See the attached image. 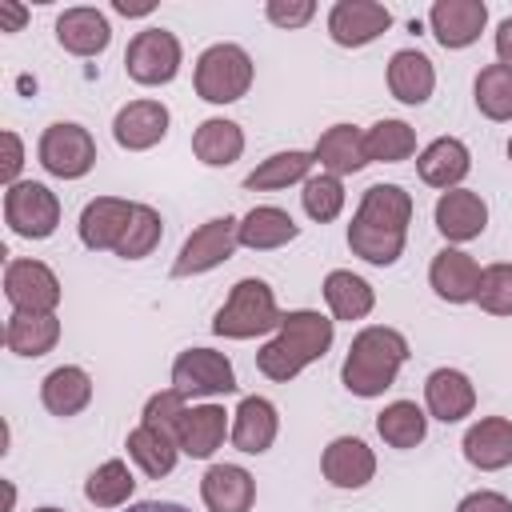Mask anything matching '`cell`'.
I'll use <instances>...</instances> for the list:
<instances>
[{
  "mask_svg": "<svg viewBox=\"0 0 512 512\" xmlns=\"http://www.w3.org/2000/svg\"><path fill=\"white\" fill-rule=\"evenodd\" d=\"M508 160H512V140H508Z\"/></svg>",
  "mask_w": 512,
  "mask_h": 512,
  "instance_id": "obj_50",
  "label": "cell"
},
{
  "mask_svg": "<svg viewBox=\"0 0 512 512\" xmlns=\"http://www.w3.org/2000/svg\"><path fill=\"white\" fill-rule=\"evenodd\" d=\"M124 448H128V456L136 460V468H140L148 480L168 476V472L176 468V460H180V440L168 436V432H160V428H148V424L132 428L128 440H124Z\"/></svg>",
  "mask_w": 512,
  "mask_h": 512,
  "instance_id": "obj_30",
  "label": "cell"
},
{
  "mask_svg": "<svg viewBox=\"0 0 512 512\" xmlns=\"http://www.w3.org/2000/svg\"><path fill=\"white\" fill-rule=\"evenodd\" d=\"M364 152H368V164H400L416 152V132L404 124V120H376L368 132H364Z\"/></svg>",
  "mask_w": 512,
  "mask_h": 512,
  "instance_id": "obj_38",
  "label": "cell"
},
{
  "mask_svg": "<svg viewBox=\"0 0 512 512\" xmlns=\"http://www.w3.org/2000/svg\"><path fill=\"white\" fill-rule=\"evenodd\" d=\"M252 76H256L252 56L240 44H228V40L204 48L200 60H196V72H192L196 96L208 100V104H236L240 96H248Z\"/></svg>",
  "mask_w": 512,
  "mask_h": 512,
  "instance_id": "obj_5",
  "label": "cell"
},
{
  "mask_svg": "<svg viewBox=\"0 0 512 512\" xmlns=\"http://www.w3.org/2000/svg\"><path fill=\"white\" fill-rule=\"evenodd\" d=\"M276 432H280V416L276 404L264 396H244L240 408L232 412V444L248 456L268 452L276 444Z\"/></svg>",
  "mask_w": 512,
  "mask_h": 512,
  "instance_id": "obj_24",
  "label": "cell"
},
{
  "mask_svg": "<svg viewBox=\"0 0 512 512\" xmlns=\"http://www.w3.org/2000/svg\"><path fill=\"white\" fill-rule=\"evenodd\" d=\"M320 472L332 488L352 492V488H364L376 476V456L360 436H336L320 456Z\"/></svg>",
  "mask_w": 512,
  "mask_h": 512,
  "instance_id": "obj_16",
  "label": "cell"
},
{
  "mask_svg": "<svg viewBox=\"0 0 512 512\" xmlns=\"http://www.w3.org/2000/svg\"><path fill=\"white\" fill-rule=\"evenodd\" d=\"M436 88V68L420 48H400L388 60V92L400 104H424Z\"/></svg>",
  "mask_w": 512,
  "mask_h": 512,
  "instance_id": "obj_26",
  "label": "cell"
},
{
  "mask_svg": "<svg viewBox=\"0 0 512 512\" xmlns=\"http://www.w3.org/2000/svg\"><path fill=\"white\" fill-rule=\"evenodd\" d=\"M280 320H284V312L276 308V292L256 276H244L232 284L228 300L212 316V332L224 340H252V336L276 332Z\"/></svg>",
  "mask_w": 512,
  "mask_h": 512,
  "instance_id": "obj_4",
  "label": "cell"
},
{
  "mask_svg": "<svg viewBox=\"0 0 512 512\" xmlns=\"http://www.w3.org/2000/svg\"><path fill=\"white\" fill-rule=\"evenodd\" d=\"M36 156H40L44 172H52L60 180H80L96 164V140H92V132L84 124L60 120V124L44 128V136L36 144Z\"/></svg>",
  "mask_w": 512,
  "mask_h": 512,
  "instance_id": "obj_7",
  "label": "cell"
},
{
  "mask_svg": "<svg viewBox=\"0 0 512 512\" xmlns=\"http://www.w3.org/2000/svg\"><path fill=\"white\" fill-rule=\"evenodd\" d=\"M472 100H476V108H480L488 120H496V124L512 120V68H504V64H484V68L476 72Z\"/></svg>",
  "mask_w": 512,
  "mask_h": 512,
  "instance_id": "obj_37",
  "label": "cell"
},
{
  "mask_svg": "<svg viewBox=\"0 0 512 512\" xmlns=\"http://www.w3.org/2000/svg\"><path fill=\"white\" fill-rule=\"evenodd\" d=\"M496 64L512 68V16L500 20V28H496Z\"/></svg>",
  "mask_w": 512,
  "mask_h": 512,
  "instance_id": "obj_47",
  "label": "cell"
},
{
  "mask_svg": "<svg viewBox=\"0 0 512 512\" xmlns=\"http://www.w3.org/2000/svg\"><path fill=\"white\" fill-rule=\"evenodd\" d=\"M192 152H196V160L208 164V168H228V164H236L240 152H244V132H240L236 120L212 116V120H204V124L192 132Z\"/></svg>",
  "mask_w": 512,
  "mask_h": 512,
  "instance_id": "obj_31",
  "label": "cell"
},
{
  "mask_svg": "<svg viewBox=\"0 0 512 512\" xmlns=\"http://www.w3.org/2000/svg\"><path fill=\"white\" fill-rule=\"evenodd\" d=\"M128 512H188V508L184 504H172V500H140Z\"/></svg>",
  "mask_w": 512,
  "mask_h": 512,
  "instance_id": "obj_48",
  "label": "cell"
},
{
  "mask_svg": "<svg viewBox=\"0 0 512 512\" xmlns=\"http://www.w3.org/2000/svg\"><path fill=\"white\" fill-rule=\"evenodd\" d=\"M180 40L168 32V28H144L128 40V52H124V72L144 84V88H160V84H172L176 72H180Z\"/></svg>",
  "mask_w": 512,
  "mask_h": 512,
  "instance_id": "obj_6",
  "label": "cell"
},
{
  "mask_svg": "<svg viewBox=\"0 0 512 512\" xmlns=\"http://www.w3.org/2000/svg\"><path fill=\"white\" fill-rule=\"evenodd\" d=\"M476 304L492 316H512V264H488L480 268V288H476Z\"/></svg>",
  "mask_w": 512,
  "mask_h": 512,
  "instance_id": "obj_41",
  "label": "cell"
},
{
  "mask_svg": "<svg viewBox=\"0 0 512 512\" xmlns=\"http://www.w3.org/2000/svg\"><path fill=\"white\" fill-rule=\"evenodd\" d=\"M408 224H412V196L400 184H372L364 188L360 208L348 224V248L352 256L388 268L404 252Z\"/></svg>",
  "mask_w": 512,
  "mask_h": 512,
  "instance_id": "obj_1",
  "label": "cell"
},
{
  "mask_svg": "<svg viewBox=\"0 0 512 512\" xmlns=\"http://www.w3.org/2000/svg\"><path fill=\"white\" fill-rule=\"evenodd\" d=\"M36 512H64V508H36Z\"/></svg>",
  "mask_w": 512,
  "mask_h": 512,
  "instance_id": "obj_49",
  "label": "cell"
},
{
  "mask_svg": "<svg viewBox=\"0 0 512 512\" xmlns=\"http://www.w3.org/2000/svg\"><path fill=\"white\" fill-rule=\"evenodd\" d=\"M236 248H240V220H236V216H216V220L200 224V228L180 244V256L172 260V280L212 272V268H220Z\"/></svg>",
  "mask_w": 512,
  "mask_h": 512,
  "instance_id": "obj_9",
  "label": "cell"
},
{
  "mask_svg": "<svg viewBox=\"0 0 512 512\" xmlns=\"http://www.w3.org/2000/svg\"><path fill=\"white\" fill-rule=\"evenodd\" d=\"M464 460L480 472H500L512 464V420L484 416L464 432Z\"/></svg>",
  "mask_w": 512,
  "mask_h": 512,
  "instance_id": "obj_21",
  "label": "cell"
},
{
  "mask_svg": "<svg viewBox=\"0 0 512 512\" xmlns=\"http://www.w3.org/2000/svg\"><path fill=\"white\" fill-rule=\"evenodd\" d=\"M388 24H392V12L376 0H336L328 12V36L340 48H364L380 32H388Z\"/></svg>",
  "mask_w": 512,
  "mask_h": 512,
  "instance_id": "obj_12",
  "label": "cell"
},
{
  "mask_svg": "<svg viewBox=\"0 0 512 512\" xmlns=\"http://www.w3.org/2000/svg\"><path fill=\"white\" fill-rule=\"evenodd\" d=\"M0 140H4V168H0V176H4V184L12 188V184H20L16 176H20V168H24V144H20L16 132H4Z\"/></svg>",
  "mask_w": 512,
  "mask_h": 512,
  "instance_id": "obj_45",
  "label": "cell"
},
{
  "mask_svg": "<svg viewBox=\"0 0 512 512\" xmlns=\"http://www.w3.org/2000/svg\"><path fill=\"white\" fill-rule=\"evenodd\" d=\"M332 336H336V320H328V316H320L312 308L284 312L276 336L256 352V368L268 380L288 384L292 376H300L308 364H316L332 348Z\"/></svg>",
  "mask_w": 512,
  "mask_h": 512,
  "instance_id": "obj_2",
  "label": "cell"
},
{
  "mask_svg": "<svg viewBox=\"0 0 512 512\" xmlns=\"http://www.w3.org/2000/svg\"><path fill=\"white\" fill-rule=\"evenodd\" d=\"M404 360H408L404 332L384 328V324H372V328H360L352 336L348 356H344V368H340V380H344V388L352 396L372 400V396H384L396 384V372L404 368Z\"/></svg>",
  "mask_w": 512,
  "mask_h": 512,
  "instance_id": "obj_3",
  "label": "cell"
},
{
  "mask_svg": "<svg viewBox=\"0 0 512 512\" xmlns=\"http://www.w3.org/2000/svg\"><path fill=\"white\" fill-rule=\"evenodd\" d=\"M300 204H304V212H308L316 224L336 220V216L344 212V184H340V176H328V172L308 176V180H304V192H300Z\"/></svg>",
  "mask_w": 512,
  "mask_h": 512,
  "instance_id": "obj_40",
  "label": "cell"
},
{
  "mask_svg": "<svg viewBox=\"0 0 512 512\" xmlns=\"http://www.w3.org/2000/svg\"><path fill=\"white\" fill-rule=\"evenodd\" d=\"M132 492H136V476H132V468L124 460H104L84 480V496L96 508H120V504H128Z\"/></svg>",
  "mask_w": 512,
  "mask_h": 512,
  "instance_id": "obj_36",
  "label": "cell"
},
{
  "mask_svg": "<svg viewBox=\"0 0 512 512\" xmlns=\"http://www.w3.org/2000/svg\"><path fill=\"white\" fill-rule=\"evenodd\" d=\"M108 40H112V24L100 8L76 4L56 16V44L72 56H100L108 48Z\"/></svg>",
  "mask_w": 512,
  "mask_h": 512,
  "instance_id": "obj_18",
  "label": "cell"
},
{
  "mask_svg": "<svg viewBox=\"0 0 512 512\" xmlns=\"http://www.w3.org/2000/svg\"><path fill=\"white\" fill-rule=\"evenodd\" d=\"M4 220L24 240H48L60 228V200L40 180H20L4 192Z\"/></svg>",
  "mask_w": 512,
  "mask_h": 512,
  "instance_id": "obj_8",
  "label": "cell"
},
{
  "mask_svg": "<svg viewBox=\"0 0 512 512\" xmlns=\"http://www.w3.org/2000/svg\"><path fill=\"white\" fill-rule=\"evenodd\" d=\"M324 300H328V308H332V316L336 320H364L372 308H376V292H372V284L364 280V276H356V272H348V268H332L328 276H324Z\"/></svg>",
  "mask_w": 512,
  "mask_h": 512,
  "instance_id": "obj_32",
  "label": "cell"
},
{
  "mask_svg": "<svg viewBox=\"0 0 512 512\" xmlns=\"http://www.w3.org/2000/svg\"><path fill=\"white\" fill-rule=\"evenodd\" d=\"M488 24V4L484 0H436L428 12V28L444 48H468L480 40Z\"/></svg>",
  "mask_w": 512,
  "mask_h": 512,
  "instance_id": "obj_14",
  "label": "cell"
},
{
  "mask_svg": "<svg viewBox=\"0 0 512 512\" xmlns=\"http://www.w3.org/2000/svg\"><path fill=\"white\" fill-rule=\"evenodd\" d=\"M4 296L12 312L48 316L60 304V280L44 260H8L4 268Z\"/></svg>",
  "mask_w": 512,
  "mask_h": 512,
  "instance_id": "obj_11",
  "label": "cell"
},
{
  "mask_svg": "<svg viewBox=\"0 0 512 512\" xmlns=\"http://www.w3.org/2000/svg\"><path fill=\"white\" fill-rule=\"evenodd\" d=\"M300 236V224L276 208V204H256L244 220H240V244L252 248V252H272V248H284L288 240Z\"/></svg>",
  "mask_w": 512,
  "mask_h": 512,
  "instance_id": "obj_28",
  "label": "cell"
},
{
  "mask_svg": "<svg viewBox=\"0 0 512 512\" xmlns=\"http://www.w3.org/2000/svg\"><path fill=\"white\" fill-rule=\"evenodd\" d=\"M428 284H432V292L440 300L468 304V300H476V288H480V264L468 252H460V248H440L432 256Z\"/></svg>",
  "mask_w": 512,
  "mask_h": 512,
  "instance_id": "obj_20",
  "label": "cell"
},
{
  "mask_svg": "<svg viewBox=\"0 0 512 512\" xmlns=\"http://www.w3.org/2000/svg\"><path fill=\"white\" fill-rule=\"evenodd\" d=\"M312 164H316L312 152H300V148L276 152V156L260 160V164L244 176V188H248V192H276V188H288V184H304V180L312 176Z\"/></svg>",
  "mask_w": 512,
  "mask_h": 512,
  "instance_id": "obj_33",
  "label": "cell"
},
{
  "mask_svg": "<svg viewBox=\"0 0 512 512\" xmlns=\"http://www.w3.org/2000/svg\"><path fill=\"white\" fill-rule=\"evenodd\" d=\"M436 228L444 240L452 244H464V240H476L484 228H488V204L480 200V192L472 188H452V192H440L436 200Z\"/></svg>",
  "mask_w": 512,
  "mask_h": 512,
  "instance_id": "obj_17",
  "label": "cell"
},
{
  "mask_svg": "<svg viewBox=\"0 0 512 512\" xmlns=\"http://www.w3.org/2000/svg\"><path fill=\"white\" fill-rule=\"evenodd\" d=\"M136 204L120 200V196H96L84 204L80 212V244L92 252H116L128 224H132Z\"/></svg>",
  "mask_w": 512,
  "mask_h": 512,
  "instance_id": "obj_13",
  "label": "cell"
},
{
  "mask_svg": "<svg viewBox=\"0 0 512 512\" xmlns=\"http://www.w3.org/2000/svg\"><path fill=\"white\" fill-rule=\"evenodd\" d=\"M24 20H28V12H24L20 4L0 0V32H20V28H24Z\"/></svg>",
  "mask_w": 512,
  "mask_h": 512,
  "instance_id": "obj_46",
  "label": "cell"
},
{
  "mask_svg": "<svg viewBox=\"0 0 512 512\" xmlns=\"http://www.w3.org/2000/svg\"><path fill=\"white\" fill-rule=\"evenodd\" d=\"M228 412L220 404H200V408H188L184 424H180V452L192 456V460H208L224 436H228Z\"/></svg>",
  "mask_w": 512,
  "mask_h": 512,
  "instance_id": "obj_29",
  "label": "cell"
},
{
  "mask_svg": "<svg viewBox=\"0 0 512 512\" xmlns=\"http://www.w3.org/2000/svg\"><path fill=\"white\" fill-rule=\"evenodd\" d=\"M56 340H60V320H56V312H48V316L12 312L8 324H4V344H8V352H16V356H32V360H36V356L52 352Z\"/></svg>",
  "mask_w": 512,
  "mask_h": 512,
  "instance_id": "obj_34",
  "label": "cell"
},
{
  "mask_svg": "<svg viewBox=\"0 0 512 512\" xmlns=\"http://www.w3.org/2000/svg\"><path fill=\"white\" fill-rule=\"evenodd\" d=\"M472 168V156H468V144L456 140V136H436L420 156H416V172L428 188H440V192H452Z\"/></svg>",
  "mask_w": 512,
  "mask_h": 512,
  "instance_id": "obj_23",
  "label": "cell"
},
{
  "mask_svg": "<svg viewBox=\"0 0 512 512\" xmlns=\"http://www.w3.org/2000/svg\"><path fill=\"white\" fill-rule=\"evenodd\" d=\"M264 16L276 28H304L316 16V4L312 0H268L264 4Z\"/></svg>",
  "mask_w": 512,
  "mask_h": 512,
  "instance_id": "obj_43",
  "label": "cell"
},
{
  "mask_svg": "<svg viewBox=\"0 0 512 512\" xmlns=\"http://www.w3.org/2000/svg\"><path fill=\"white\" fill-rule=\"evenodd\" d=\"M200 496L208 512H252L256 504V480L240 464H212L200 476Z\"/></svg>",
  "mask_w": 512,
  "mask_h": 512,
  "instance_id": "obj_19",
  "label": "cell"
},
{
  "mask_svg": "<svg viewBox=\"0 0 512 512\" xmlns=\"http://www.w3.org/2000/svg\"><path fill=\"white\" fill-rule=\"evenodd\" d=\"M172 388L180 396H228L236 392V368L224 352L184 348L172 360Z\"/></svg>",
  "mask_w": 512,
  "mask_h": 512,
  "instance_id": "obj_10",
  "label": "cell"
},
{
  "mask_svg": "<svg viewBox=\"0 0 512 512\" xmlns=\"http://www.w3.org/2000/svg\"><path fill=\"white\" fill-rule=\"evenodd\" d=\"M456 512H512V500L504 492H492V488H480V492H468Z\"/></svg>",
  "mask_w": 512,
  "mask_h": 512,
  "instance_id": "obj_44",
  "label": "cell"
},
{
  "mask_svg": "<svg viewBox=\"0 0 512 512\" xmlns=\"http://www.w3.org/2000/svg\"><path fill=\"white\" fill-rule=\"evenodd\" d=\"M40 404H44L52 416H60V420L80 416V412L92 404V376H88L84 368H76V364L52 368V372L44 376V384H40Z\"/></svg>",
  "mask_w": 512,
  "mask_h": 512,
  "instance_id": "obj_25",
  "label": "cell"
},
{
  "mask_svg": "<svg viewBox=\"0 0 512 512\" xmlns=\"http://www.w3.org/2000/svg\"><path fill=\"white\" fill-rule=\"evenodd\" d=\"M424 404H428V416H436L444 424H456V420L472 416L476 388H472V380L460 368H436L424 380Z\"/></svg>",
  "mask_w": 512,
  "mask_h": 512,
  "instance_id": "obj_22",
  "label": "cell"
},
{
  "mask_svg": "<svg viewBox=\"0 0 512 512\" xmlns=\"http://www.w3.org/2000/svg\"><path fill=\"white\" fill-rule=\"evenodd\" d=\"M376 432H380V440L388 448H416L428 436V416L412 400H392L376 416Z\"/></svg>",
  "mask_w": 512,
  "mask_h": 512,
  "instance_id": "obj_35",
  "label": "cell"
},
{
  "mask_svg": "<svg viewBox=\"0 0 512 512\" xmlns=\"http://www.w3.org/2000/svg\"><path fill=\"white\" fill-rule=\"evenodd\" d=\"M168 120L172 116H168V108L160 100H132V104H124L116 112L112 136L128 152H148V148H156L168 136Z\"/></svg>",
  "mask_w": 512,
  "mask_h": 512,
  "instance_id": "obj_15",
  "label": "cell"
},
{
  "mask_svg": "<svg viewBox=\"0 0 512 512\" xmlns=\"http://www.w3.org/2000/svg\"><path fill=\"white\" fill-rule=\"evenodd\" d=\"M184 400H188V396H180L176 388H164V392L148 396V404H144V420H140V424L160 428V432H168V436L180 440V424H184V416H188V404H184Z\"/></svg>",
  "mask_w": 512,
  "mask_h": 512,
  "instance_id": "obj_42",
  "label": "cell"
},
{
  "mask_svg": "<svg viewBox=\"0 0 512 512\" xmlns=\"http://www.w3.org/2000/svg\"><path fill=\"white\" fill-rule=\"evenodd\" d=\"M160 236H164V220H160V212H156L152 204H136L132 224H128V232H124L116 256H120V260H144V256L156 252Z\"/></svg>",
  "mask_w": 512,
  "mask_h": 512,
  "instance_id": "obj_39",
  "label": "cell"
},
{
  "mask_svg": "<svg viewBox=\"0 0 512 512\" xmlns=\"http://www.w3.org/2000/svg\"><path fill=\"white\" fill-rule=\"evenodd\" d=\"M316 164L328 172V176H352L368 164V152H364V132L356 124H332L316 148H312Z\"/></svg>",
  "mask_w": 512,
  "mask_h": 512,
  "instance_id": "obj_27",
  "label": "cell"
}]
</instances>
